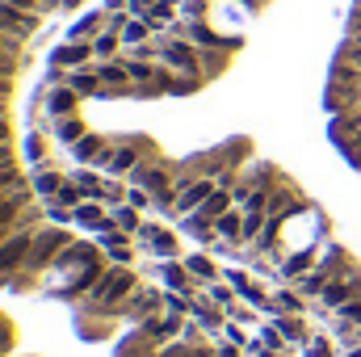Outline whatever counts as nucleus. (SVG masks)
Masks as SVG:
<instances>
[{"instance_id": "obj_20", "label": "nucleus", "mask_w": 361, "mask_h": 357, "mask_svg": "<svg viewBox=\"0 0 361 357\" xmlns=\"http://www.w3.org/2000/svg\"><path fill=\"white\" fill-rule=\"evenodd\" d=\"M357 109H361V105H357Z\"/></svg>"}, {"instance_id": "obj_4", "label": "nucleus", "mask_w": 361, "mask_h": 357, "mask_svg": "<svg viewBox=\"0 0 361 357\" xmlns=\"http://www.w3.org/2000/svg\"><path fill=\"white\" fill-rule=\"evenodd\" d=\"M160 63L180 76H202V47L180 34H169V38H160Z\"/></svg>"}, {"instance_id": "obj_10", "label": "nucleus", "mask_w": 361, "mask_h": 357, "mask_svg": "<svg viewBox=\"0 0 361 357\" xmlns=\"http://www.w3.org/2000/svg\"><path fill=\"white\" fill-rule=\"evenodd\" d=\"M76 105H80V92H76V89H68V85H59V89H55L51 97H47V109H51L55 118H68V114H72Z\"/></svg>"}, {"instance_id": "obj_18", "label": "nucleus", "mask_w": 361, "mask_h": 357, "mask_svg": "<svg viewBox=\"0 0 361 357\" xmlns=\"http://www.w3.org/2000/svg\"><path fill=\"white\" fill-rule=\"evenodd\" d=\"M210 298H214V303H231V290H227V286H214Z\"/></svg>"}, {"instance_id": "obj_12", "label": "nucleus", "mask_w": 361, "mask_h": 357, "mask_svg": "<svg viewBox=\"0 0 361 357\" xmlns=\"http://www.w3.org/2000/svg\"><path fill=\"white\" fill-rule=\"evenodd\" d=\"M118 47H122V34H118V30H105V34H97V38H92L97 59H118Z\"/></svg>"}, {"instance_id": "obj_8", "label": "nucleus", "mask_w": 361, "mask_h": 357, "mask_svg": "<svg viewBox=\"0 0 361 357\" xmlns=\"http://www.w3.org/2000/svg\"><path fill=\"white\" fill-rule=\"evenodd\" d=\"M63 85L76 89L80 97H97V92H101V76H97V68H76V72L63 76Z\"/></svg>"}, {"instance_id": "obj_15", "label": "nucleus", "mask_w": 361, "mask_h": 357, "mask_svg": "<svg viewBox=\"0 0 361 357\" xmlns=\"http://www.w3.org/2000/svg\"><path fill=\"white\" fill-rule=\"evenodd\" d=\"M185 269H189V273H202V277H214L210 257H185Z\"/></svg>"}, {"instance_id": "obj_7", "label": "nucleus", "mask_w": 361, "mask_h": 357, "mask_svg": "<svg viewBox=\"0 0 361 357\" xmlns=\"http://www.w3.org/2000/svg\"><path fill=\"white\" fill-rule=\"evenodd\" d=\"M235 51H240L235 38H227L223 47H202V76H206V80L223 76V72L231 68V55H235Z\"/></svg>"}, {"instance_id": "obj_1", "label": "nucleus", "mask_w": 361, "mask_h": 357, "mask_svg": "<svg viewBox=\"0 0 361 357\" xmlns=\"http://www.w3.org/2000/svg\"><path fill=\"white\" fill-rule=\"evenodd\" d=\"M139 282H143V273H139L135 265H118V261H109V269L97 277V286H92V290L80 298V303H76V307L118 315V303H122L126 294H135V290H139Z\"/></svg>"}, {"instance_id": "obj_13", "label": "nucleus", "mask_w": 361, "mask_h": 357, "mask_svg": "<svg viewBox=\"0 0 361 357\" xmlns=\"http://www.w3.org/2000/svg\"><path fill=\"white\" fill-rule=\"evenodd\" d=\"M147 34H152V21H139V17L130 13V21L122 25V42H126V47H139V42H147Z\"/></svg>"}, {"instance_id": "obj_17", "label": "nucleus", "mask_w": 361, "mask_h": 357, "mask_svg": "<svg viewBox=\"0 0 361 357\" xmlns=\"http://www.w3.org/2000/svg\"><path fill=\"white\" fill-rule=\"evenodd\" d=\"M13 160H17V147H13V143H0V169L13 164Z\"/></svg>"}, {"instance_id": "obj_14", "label": "nucleus", "mask_w": 361, "mask_h": 357, "mask_svg": "<svg viewBox=\"0 0 361 357\" xmlns=\"http://www.w3.org/2000/svg\"><path fill=\"white\" fill-rule=\"evenodd\" d=\"M277 332H281V341H307V324H302L298 315H286V320L277 324Z\"/></svg>"}, {"instance_id": "obj_3", "label": "nucleus", "mask_w": 361, "mask_h": 357, "mask_svg": "<svg viewBox=\"0 0 361 357\" xmlns=\"http://www.w3.org/2000/svg\"><path fill=\"white\" fill-rule=\"evenodd\" d=\"M34 236H38V227H17V231L0 244V290H8V282L25 269L30 248H34Z\"/></svg>"}, {"instance_id": "obj_11", "label": "nucleus", "mask_w": 361, "mask_h": 357, "mask_svg": "<svg viewBox=\"0 0 361 357\" xmlns=\"http://www.w3.org/2000/svg\"><path fill=\"white\" fill-rule=\"evenodd\" d=\"M89 131H85V122L76 118V114H68V118H55V139H63V143H80Z\"/></svg>"}, {"instance_id": "obj_16", "label": "nucleus", "mask_w": 361, "mask_h": 357, "mask_svg": "<svg viewBox=\"0 0 361 357\" xmlns=\"http://www.w3.org/2000/svg\"><path fill=\"white\" fill-rule=\"evenodd\" d=\"M180 8H185L189 21H202L206 17V0H180Z\"/></svg>"}, {"instance_id": "obj_6", "label": "nucleus", "mask_w": 361, "mask_h": 357, "mask_svg": "<svg viewBox=\"0 0 361 357\" xmlns=\"http://www.w3.org/2000/svg\"><path fill=\"white\" fill-rule=\"evenodd\" d=\"M92 59H97V51H92V42H76V38H68L63 47H55V55H51V68H63V72H76V68H89Z\"/></svg>"}, {"instance_id": "obj_2", "label": "nucleus", "mask_w": 361, "mask_h": 357, "mask_svg": "<svg viewBox=\"0 0 361 357\" xmlns=\"http://www.w3.org/2000/svg\"><path fill=\"white\" fill-rule=\"evenodd\" d=\"M152 152H160L152 139H122V143H109V152L101 156L97 169H105L109 177H130V169H135L139 160H147Z\"/></svg>"}, {"instance_id": "obj_9", "label": "nucleus", "mask_w": 361, "mask_h": 357, "mask_svg": "<svg viewBox=\"0 0 361 357\" xmlns=\"http://www.w3.org/2000/svg\"><path fill=\"white\" fill-rule=\"evenodd\" d=\"M72 152H76V160H80V164H101V156L109 152V143H105L101 135H85L80 143H72Z\"/></svg>"}, {"instance_id": "obj_19", "label": "nucleus", "mask_w": 361, "mask_h": 357, "mask_svg": "<svg viewBox=\"0 0 361 357\" xmlns=\"http://www.w3.org/2000/svg\"><path fill=\"white\" fill-rule=\"evenodd\" d=\"M0 97H13V76H0Z\"/></svg>"}, {"instance_id": "obj_5", "label": "nucleus", "mask_w": 361, "mask_h": 357, "mask_svg": "<svg viewBox=\"0 0 361 357\" xmlns=\"http://www.w3.org/2000/svg\"><path fill=\"white\" fill-rule=\"evenodd\" d=\"M97 240H101V248L109 253V261H118V265H135V257L143 253L139 240H135L130 231H122V227H109V231H101Z\"/></svg>"}]
</instances>
